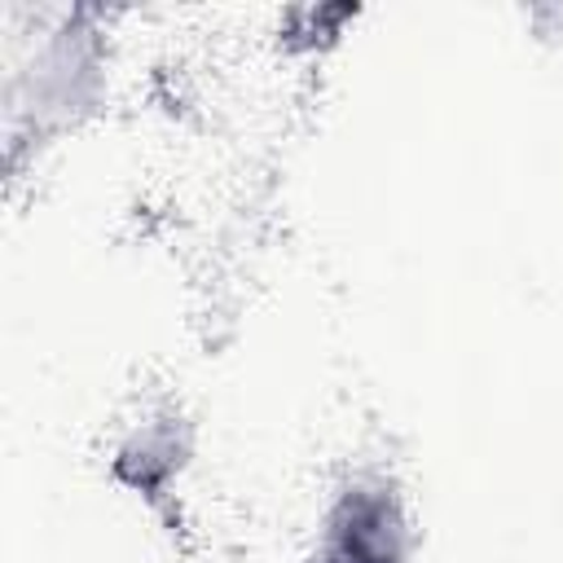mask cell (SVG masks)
Here are the masks:
<instances>
[{
  "label": "cell",
  "mask_w": 563,
  "mask_h": 563,
  "mask_svg": "<svg viewBox=\"0 0 563 563\" xmlns=\"http://www.w3.org/2000/svg\"><path fill=\"white\" fill-rule=\"evenodd\" d=\"M413 523L383 475L347 479L321 523V563H409Z\"/></svg>",
  "instance_id": "cell-1"
},
{
  "label": "cell",
  "mask_w": 563,
  "mask_h": 563,
  "mask_svg": "<svg viewBox=\"0 0 563 563\" xmlns=\"http://www.w3.org/2000/svg\"><path fill=\"white\" fill-rule=\"evenodd\" d=\"M101 88V48L97 31L84 22H66L48 35L31 66V106L40 119H70Z\"/></svg>",
  "instance_id": "cell-2"
},
{
  "label": "cell",
  "mask_w": 563,
  "mask_h": 563,
  "mask_svg": "<svg viewBox=\"0 0 563 563\" xmlns=\"http://www.w3.org/2000/svg\"><path fill=\"white\" fill-rule=\"evenodd\" d=\"M189 457V427L176 413H150L136 427H128V435L114 444V479L128 484L132 493H163L180 466Z\"/></svg>",
  "instance_id": "cell-3"
}]
</instances>
